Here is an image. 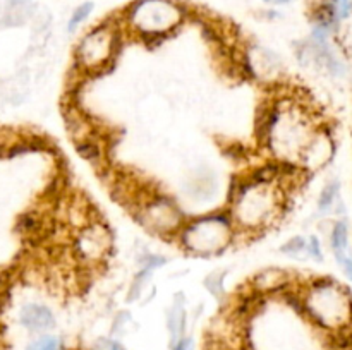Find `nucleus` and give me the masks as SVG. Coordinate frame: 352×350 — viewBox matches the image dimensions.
I'll return each mask as SVG.
<instances>
[{"label": "nucleus", "mask_w": 352, "mask_h": 350, "mask_svg": "<svg viewBox=\"0 0 352 350\" xmlns=\"http://www.w3.org/2000/svg\"><path fill=\"white\" fill-rule=\"evenodd\" d=\"M305 250H308V242H306L305 237H294L282 247V253L289 254V256H299Z\"/></svg>", "instance_id": "2eb2a0df"}, {"label": "nucleus", "mask_w": 352, "mask_h": 350, "mask_svg": "<svg viewBox=\"0 0 352 350\" xmlns=\"http://www.w3.org/2000/svg\"><path fill=\"white\" fill-rule=\"evenodd\" d=\"M330 246L340 268L352 259L349 253V226L346 222H337L333 225L332 233H330Z\"/></svg>", "instance_id": "9d476101"}, {"label": "nucleus", "mask_w": 352, "mask_h": 350, "mask_svg": "<svg viewBox=\"0 0 352 350\" xmlns=\"http://www.w3.org/2000/svg\"><path fill=\"white\" fill-rule=\"evenodd\" d=\"M116 43L117 30L112 24L105 23L93 27L89 33L82 36L76 50L81 67L91 72L105 67L112 55L116 54Z\"/></svg>", "instance_id": "39448f33"}, {"label": "nucleus", "mask_w": 352, "mask_h": 350, "mask_svg": "<svg viewBox=\"0 0 352 350\" xmlns=\"http://www.w3.org/2000/svg\"><path fill=\"white\" fill-rule=\"evenodd\" d=\"M301 307L323 328L340 329L352 321V297L349 290L332 278L311 281L301 299Z\"/></svg>", "instance_id": "f03ea898"}, {"label": "nucleus", "mask_w": 352, "mask_h": 350, "mask_svg": "<svg viewBox=\"0 0 352 350\" xmlns=\"http://www.w3.org/2000/svg\"><path fill=\"white\" fill-rule=\"evenodd\" d=\"M93 10H95V3L93 2H85V3H81V5L76 7V9L72 10L71 17H69V23H67L69 33H74V31L78 30L82 23H86V21H88V17L91 16Z\"/></svg>", "instance_id": "ddd939ff"}, {"label": "nucleus", "mask_w": 352, "mask_h": 350, "mask_svg": "<svg viewBox=\"0 0 352 350\" xmlns=\"http://www.w3.org/2000/svg\"><path fill=\"white\" fill-rule=\"evenodd\" d=\"M265 2H268V3H289V2H292V0H265Z\"/></svg>", "instance_id": "6ab92c4d"}, {"label": "nucleus", "mask_w": 352, "mask_h": 350, "mask_svg": "<svg viewBox=\"0 0 352 350\" xmlns=\"http://www.w3.org/2000/svg\"><path fill=\"white\" fill-rule=\"evenodd\" d=\"M277 175H256L251 182L241 185L232 198L230 218L246 232L261 230L270 225L284 205L280 185L275 184Z\"/></svg>", "instance_id": "f257e3e1"}, {"label": "nucleus", "mask_w": 352, "mask_h": 350, "mask_svg": "<svg viewBox=\"0 0 352 350\" xmlns=\"http://www.w3.org/2000/svg\"><path fill=\"white\" fill-rule=\"evenodd\" d=\"M34 3L31 0H6L0 9V19L6 26H21L34 16Z\"/></svg>", "instance_id": "1a4fd4ad"}, {"label": "nucleus", "mask_w": 352, "mask_h": 350, "mask_svg": "<svg viewBox=\"0 0 352 350\" xmlns=\"http://www.w3.org/2000/svg\"><path fill=\"white\" fill-rule=\"evenodd\" d=\"M234 223L230 215H208L182 229L181 239L186 249L198 254H213L226 249L232 240Z\"/></svg>", "instance_id": "20e7f679"}, {"label": "nucleus", "mask_w": 352, "mask_h": 350, "mask_svg": "<svg viewBox=\"0 0 352 350\" xmlns=\"http://www.w3.org/2000/svg\"><path fill=\"white\" fill-rule=\"evenodd\" d=\"M26 350H64V345H62V340L58 336L45 335L31 342Z\"/></svg>", "instance_id": "4468645a"}, {"label": "nucleus", "mask_w": 352, "mask_h": 350, "mask_svg": "<svg viewBox=\"0 0 352 350\" xmlns=\"http://www.w3.org/2000/svg\"><path fill=\"white\" fill-rule=\"evenodd\" d=\"M19 321L24 328L31 331H47L54 328L55 318L47 305L26 304L19 312Z\"/></svg>", "instance_id": "6e6552de"}, {"label": "nucleus", "mask_w": 352, "mask_h": 350, "mask_svg": "<svg viewBox=\"0 0 352 350\" xmlns=\"http://www.w3.org/2000/svg\"><path fill=\"white\" fill-rule=\"evenodd\" d=\"M339 189H340V184L337 180H332L330 184H327L325 187H323L322 194H320V199H318L320 211L329 213L330 209L336 206L337 199H339Z\"/></svg>", "instance_id": "f8f14e48"}, {"label": "nucleus", "mask_w": 352, "mask_h": 350, "mask_svg": "<svg viewBox=\"0 0 352 350\" xmlns=\"http://www.w3.org/2000/svg\"><path fill=\"white\" fill-rule=\"evenodd\" d=\"M352 12V0H337V14L339 19H346Z\"/></svg>", "instance_id": "f3484780"}, {"label": "nucleus", "mask_w": 352, "mask_h": 350, "mask_svg": "<svg viewBox=\"0 0 352 350\" xmlns=\"http://www.w3.org/2000/svg\"><path fill=\"white\" fill-rule=\"evenodd\" d=\"M110 237L105 226L86 225L79 230L76 239V253L85 261H98L109 253Z\"/></svg>", "instance_id": "0eeeda50"}, {"label": "nucleus", "mask_w": 352, "mask_h": 350, "mask_svg": "<svg viewBox=\"0 0 352 350\" xmlns=\"http://www.w3.org/2000/svg\"><path fill=\"white\" fill-rule=\"evenodd\" d=\"M186 326V311H184V302L181 299L174 302V307H172L170 314H168V328H170L172 335V343H177L179 340H182V333H184Z\"/></svg>", "instance_id": "9b49d317"}, {"label": "nucleus", "mask_w": 352, "mask_h": 350, "mask_svg": "<svg viewBox=\"0 0 352 350\" xmlns=\"http://www.w3.org/2000/svg\"><path fill=\"white\" fill-rule=\"evenodd\" d=\"M141 218L144 225L157 233H174L181 226V213L170 201L164 198H155L144 202L141 209Z\"/></svg>", "instance_id": "423d86ee"}, {"label": "nucleus", "mask_w": 352, "mask_h": 350, "mask_svg": "<svg viewBox=\"0 0 352 350\" xmlns=\"http://www.w3.org/2000/svg\"><path fill=\"white\" fill-rule=\"evenodd\" d=\"M186 10L175 0H136L126 10V24L141 36H162L184 21Z\"/></svg>", "instance_id": "7ed1b4c3"}, {"label": "nucleus", "mask_w": 352, "mask_h": 350, "mask_svg": "<svg viewBox=\"0 0 352 350\" xmlns=\"http://www.w3.org/2000/svg\"><path fill=\"white\" fill-rule=\"evenodd\" d=\"M189 349H191V340L188 338L179 340V342L174 345V350H189Z\"/></svg>", "instance_id": "a211bd4d"}, {"label": "nucleus", "mask_w": 352, "mask_h": 350, "mask_svg": "<svg viewBox=\"0 0 352 350\" xmlns=\"http://www.w3.org/2000/svg\"><path fill=\"white\" fill-rule=\"evenodd\" d=\"M308 250H309V254H311V256L315 257V259H318V261H322V259H323L322 246H320L318 237L313 235L311 239H309V242H308Z\"/></svg>", "instance_id": "dca6fc26"}]
</instances>
